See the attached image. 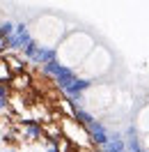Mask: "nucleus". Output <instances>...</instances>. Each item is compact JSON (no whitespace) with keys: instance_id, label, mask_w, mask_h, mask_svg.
<instances>
[{"instance_id":"1","label":"nucleus","mask_w":149,"mask_h":152,"mask_svg":"<svg viewBox=\"0 0 149 152\" xmlns=\"http://www.w3.org/2000/svg\"><path fill=\"white\" fill-rule=\"evenodd\" d=\"M32 42V35L28 30V23H16V32L7 39V51H25L28 44Z\"/></svg>"},{"instance_id":"2","label":"nucleus","mask_w":149,"mask_h":152,"mask_svg":"<svg viewBox=\"0 0 149 152\" xmlns=\"http://www.w3.org/2000/svg\"><path fill=\"white\" fill-rule=\"evenodd\" d=\"M85 132H87V136H90V143H92V145H96L99 150H101L103 145L110 141V129H108L101 120H94L90 127H85Z\"/></svg>"},{"instance_id":"9","label":"nucleus","mask_w":149,"mask_h":152,"mask_svg":"<svg viewBox=\"0 0 149 152\" xmlns=\"http://www.w3.org/2000/svg\"><path fill=\"white\" fill-rule=\"evenodd\" d=\"M0 141H2V136H0Z\"/></svg>"},{"instance_id":"4","label":"nucleus","mask_w":149,"mask_h":152,"mask_svg":"<svg viewBox=\"0 0 149 152\" xmlns=\"http://www.w3.org/2000/svg\"><path fill=\"white\" fill-rule=\"evenodd\" d=\"M14 32H16V23L14 21H0V39L7 42Z\"/></svg>"},{"instance_id":"5","label":"nucleus","mask_w":149,"mask_h":152,"mask_svg":"<svg viewBox=\"0 0 149 152\" xmlns=\"http://www.w3.org/2000/svg\"><path fill=\"white\" fill-rule=\"evenodd\" d=\"M0 97L9 99V86H0Z\"/></svg>"},{"instance_id":"7","label":"nucleus","mask_w":149,"mask_h":152,"mask_svg":"<svg viewBox=\"0 0 149 152\" xmlns=\"http://www.w3.org/2000/svg\"><path fill=\"white\" fill-rule=\"evenodd\" d=\"M44 152H60V148H55V145H46V150Z\"/></svg>"},{"instance_id":"8","label":"nucleus","mask_w":149,"mask_h":152,"mask_svg":"<svg viewBox=\"0 0 149 152\" xmlns=\"http://www.w3.org/2000/svg\"><path fill=\"white\" fill-rule=\"evenodd\" d=\"M5 152H16V150H14V148H9V150H5Z\"/></svg>"},{"instance_id":"6","label":"nucleus","mask_w":149,"mask_h":152,"mask_svg":"<svg viewBox=\"0 0 149 152\" xmlns=\"http://www.w3.org/2000/svg\"><path fill=\"white\" fill-rule=\"evenodd\" d=\"M9 106V99H5V97H0V111H5Z\"/></svg>"},{"instance_id":"3","label":"nucleus","mask_w":149,"mask_h":152,"mask_svg":"<svg viewBox=\"0 0 149 152\" xmlns=\"http://www.w3.org/2000/svg\"><path fill=\"white\" fill-rule=\"evenodd\" d=\"M21 132H23V138H28V141H39V138H44V127L39 122H35V120H23Z\"/></svg>"}]
</instances>
